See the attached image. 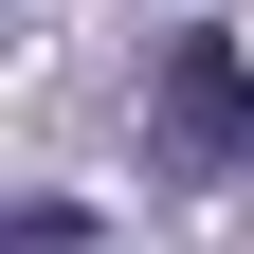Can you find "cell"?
I'll use <instances>...</instances> for the list:
<instances>
[{
    "instance_id": "6da1fadb",
    "label": "cell",
    "mask_w": 254,
    "mask_h": 254,
    "mask_svg": "<svg viewBox=\"0 0 254 254\" xmlns=\"http://www.w3.org/2000/svg\"><path fill=\"white\" fill-rule=\"evenodd\" d=\"M145 182H254V55L236 37L145 55Z\"/></svg>"
}]
</instances>
